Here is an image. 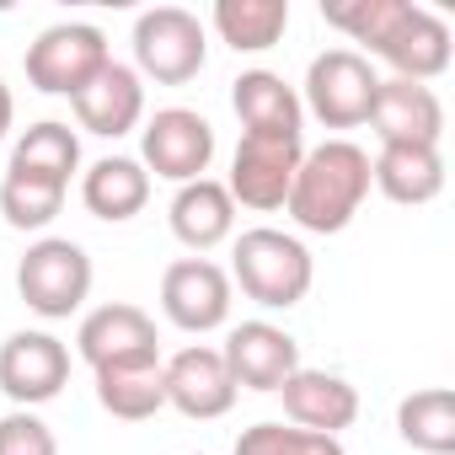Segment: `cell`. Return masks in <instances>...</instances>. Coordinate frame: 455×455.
Returning a JSON list of instances; mask_svg holds the SVG:
<instances>
[{
	"label": "cell",
	"mask_w": 455,
	"mask_h": 455,
	"mask_svg": "<svg viewBox=\"0 0 455 455\" xmlns=\"http://www.w3.org/2000/svg\"><path fill=\"white\" fill-rule=\"evenodd\" d=\"M97 402L108 418L118 423H145L166 407V386H161V359L150 364H118V370H97Z\"/></svg>",
	"instance_id": "obj_23"
},
{
	"label": "cell",
	"mask_w": 455,
	"mask_h": 455,
	"mask_svg": "<svg viewBox=\"0 0 455 455\" xmlns=\"http://www.w3.org/2000/svg\"><path fill=\"white\" fill-rule=\"evenodd\" d=\"M0 455H60V439L38 412L12 407L0 418Z\"/></svg>",
	"instance_id": "obj_28"
},
{
	"label": "cell",
	"mask_w": 455,
	"mask_h": 455,
	"mask_svg": "<svg viewBox=\"0 0 455 455\" xmlns=\"http://www.w3.org/2000/svg\"><path fill=\"white\" fill-rule=\"evenodd\" d=\"M370 188H380L391 204H434L444 193V156L434 145H380L370 161Z\"/></svg>",
	"instance_id": "obj_20"
},
{
	"label": "cell",
	"mask_w": 455,
	"mask_h": 455,
	"mask_svg": "<svg viewBox=\"0 0 455 455\" xmlns=\"http://www.w3.org/2000/svg\"><path fill=\"white\" fill-rule=\"evenodd\" d=\"M214 161V124L193 108H161L140 129V166L166 182H198Z\"/></svg>",
	"instance_id": "obj_9"
},
{
	"label": "cell",
	"mask_w": 455,
	"mask_h": 455,
	"mask_svg": "<svg viewBox=\"0 0 455 455\" xmlns=\"http://www.w3.org/2000/svg\"><path fill=\"white\" fill-rule=\"evenodd\" d=\"M166 220H172V236L188 252H214L220 242L236 236V204H231V193H225V182H214V177L182 182L172 193Z\"/></svg>",
	"instance_id": "obj_18"
},
{
	"label": "cell",
	"mask_w": 455,
	"mask_h": 455,
	"mask_svg": "<svg viewBox=\"0 0 455 455\" xmlns=\"http://www.w3.org/2000/svg\"><path fill=\"white\" fill-rule=\"evenodd\" d=\"M231 295H236L231 274H225L220 263H209V258H177L161 274V311L182 332L225 327L231 322Z\"/></svg>",
	"instance_id": "obj_10"
},
{
	"label": "cell",
	"mask_w": 455,
	"mask_h": 455,
	"mask_svg": "<svg viewBox=\"0 0 455 455\" xmlns=\"http://www.w3.org/2000/svg\"><path fill=\"white\" fill-rule=\"evenodd\" d=\"M76 354L92 364V375L97 370H118V364H150V359H161V332H156V322L140 306L113 300V306H97V311L81 316Z\"/></svg>",
	"instance_id": "obj_11"
},
{
	"label": "cell",
	"mask_w": 455,
	"mask_h": 455,
	"mask_svg": "<svg viewBox=\"0 0 455 455\" xmlns=\"http://www.w3.org/2000/svg\"><path fill=\"white\" fill-rule=\"evenodd\" d=\"M279 396H284V418L295 423V428H311V434H343V428H354V418H359V391L343 380V375H332V370H295L284 386H279Z\"/></svg>",
	"instance_id": "obj_17"
},
{
	"label": "cell",
	"mask_w": 455,
	"mask_h": 455,
	"mask_svg": "<svg viewBox=\"0 0 455 455\" xmlns=\"http://www.w3.org/2000/svg\"><path fill=\"white\" fill-rule=\"evenodd\" d=\"M375 86H380V76L370 70V60L359 49H322L306 70L300 108L327 129H359L370 118Z\"/></svg>",
	"instance_id": "obj_7"
},
{
	"label": "cell",
	"mask_w": 455,
	"mask_h": 455,
	"mask_svg": "<svg viewBox=\"0 0 455 455\" xmlns=\"http://www.w3.org/2000/svg\"><path fill=\"white\" fill-rule=\"evenodd\" d=\"M380 145H434L444 140V102L434 97V86L423 81H380L375 86V102H370V118Z\"/></svg>",
	"instance_id": "obj_15"
},
{
	"label": "cell",
	"mask_w": 455,
	"mask_h": 455,
	"mask_svg": "<svg viewBox=\"0 0 455 455\" xmlns=\"http://www.w3.org/2000/svg\"><path fill=\"white\" fill-rule=\"evenodd\" d=\"M108 33L92 28V22H54L44 28L33 44H28V86L44 92V97H76L102 65H108Z\"/></svg>",
	"instance_id": "obj_6"
},
{
	"label": "cell",
	"mask_w": 455,
	"mask_h": 455,
	"mask_svg": "<svg viewBox=\"0 0 455 455\" xmlns=\"http://www.w3.org/2000/svg\"><path fill=\"white\" fill-rule=\"evenodd\" d=\"M300 156H306V134H242L231 156V182H225L231 204L258 209V214L284 209Z\"/></svg>",
	"instance_id": "obj_8"
},
{
	"label": "cell",
	"mask_w": 455,
	"mask_h": 455,
	"mask_svg": "<svg viewBox=\"0 0 455 455\" xmlns=\"http://www.w3.org/2000/svg\"><path fill=\"white\" fill-rule=\"evenodd\" d=\"M370 198V150L354 140H322L300 156L284 214L311 236H338Z\"/></svg>",
	"instance_id": "obj_2"
},
{
	"label": "cell",
	"mask_w": 455,
	"mask_h": 455,
	"mask_svg": "<svg viewBox=\"0 0 455 455\" xmlns=\"http://www.w3.org/2000/svg\"><path fill=\"white\" fill-rule=\"evenodd\" d=\"M12 118H17V102H12V86L0 81V140H6V129H12Z\"/></svg>",
	"instance_id": "obj_29"
},
{
	"label": "cell",
	"mask_w": 455,
	"mask_h": 455,
	"mask_svg": "<svg viewBox=\"0 0 455 455\" xmlns=\"http://www.w3.org/2000/svg\"><path fill=\"white\" fill-rule=\"evenodd\" d=\"M231 284H242V295L258 300L263 311H290V306H300L311 295L316 263H311L300 236L274 231V225H252V231L236 236Z\"/></svg>",
	"instance_id": "obj_3"
},
{
	"label": "cell",
	"mask_w": 455,
	"mask_h": 455,
	"mask_svg": "<svg viewBox=\"0 0 455 455\" xmlns=\"http://www.w3.org/2000/svg\"><path fill=\"white\" fill-rule=\"evenodd\" d=\"M231 108L242 118V134H306L300 92L274 70H242L231 81Z\"/></svg>",
	"instance_id": "obj_19"
},
{
	"label": "cell",
	"mask_w": 455,
	"mask_h": 455,
	"mask_svg": "<svg viewBox=\"0 0 455 455\" xmlns=\"http://www.w3.org/2000/svg\"><path fill=\"white\" fill-rule=\"evenodd\" d=\"M12 166L70 188V177L81 172V134H76L70 124H60V118H44V124H33V129L17 134V145H12Z\"/></svg>",
	"instance_id": "obj_24"
},
{
	"label": "cell",
	"mask_w": 455,
	"mask_h": 455,
	"mask_svg": "<svg viewBox=\"0 0 455 455\" xmlns=\"http://www.w3.org/2000/svg\"><path fill=\"white\" fill-rule=\"evenodd\" d=\"M225 370H231L236 391H279L295 370H300V343L274 327V322H242L231 327V338H225Z\"/></svg>",
	"instance_id": "obj_14"
},
{
	"label": "cell",
	"mask_w": 455,
	"mask_h": 455,
	"mask_svg": "<svg viewBox=\"0 0 455 455\" xmlns=\"http://www.w3.org/2000/svg\"><path fill=\"white\" fill-rule=\"evenodd\" d=\"M236 455H343V444L295 423H252L236 434Z\"/></svg>",
	"instance_id": "obj_27"
},
{
	"label": "cell",
	"mask_w": 455,
	"mask_h": 455,
	"mask_svg": "<svg viewBox=\"0 0 455 455\" xmlns=\"http://www.w3.org/2000/svg\"><path fill=\"white\" fill-rule=\"evenodd\" d=\"M70 108H76V118H81L86 134H97V140H124V134L140 129V118H145V81H140L134 65L108 60V65L70 97Z\"/></svg>",
	"instance_id": "obj_16"
},
{
	"label": "cell",
	"mask_w": 455,
	"mask_h": 455,
	"mask_svg": "<svg viewBox=\"0 0 455 455\" xmlns=\"http://www.w3.org/2000/svg\"><path fill=\"white\" fill-rule=\"evenodd\" d=\"M209 22L236 54H268L290 33V0H214Z\"/></svg>",
	"instance_id": "obj_22"
},
{
	"label": "cell",
	"mask_w": 455,
	"mask_h": 455,
	"mask_svg": "<svg viewBox=\"0 0 455 455\" xmlns=\"http://www.w3.org/2000/svg\"><path fill=\"white\" fill-rule=\"evenodd\" d=\"M209 65V33L182 6H150L134 17V70L156 86H188Z\"/></svg>",
	"instance_id": "obj_5"
},
{
	"label": "cell",
	"mask_w": 455,
	"mask_h": 455,
	"mask_svg": "<svg viewBox=\"0 0 455 455\" xmlns=\"http://www.w3.org/2000/svg\"><path fill=\"white\" fill-rule=\"evenodd\" d=\"M70 386V348L54 332H12L0 343V391H6L17 407H44Z\"/></svg>",
	"instance_id": "obj_12"
},
{
	"label": "cell",
	"mask_w": 455,
	"mask_h": 455,
	"mask_svg": "<svg viewBox=\"0 0 455 455\" xmlns=\"http://www.w3.org/2000/svg\"><path fill=\"white\" fill-rule=\"evenodd\" d=\"M396 434L423 455H455V391L450 386H423V391L402 396Z\"/></svg>",
	"instance_id": "obj_25"
},
{
	"label": "cell",
	"mask_w": 455,
	"mask_h": 455,
	"mask_svg": "<svg viewBox=\"0 0 455 455\" xmlns=\"http://www.w3.org/2000/svg\"><path fill=\"white\" fill-rule=\"evenodd\" d=\"M161 386H166V407H177L182 418H198V423L225 418V412L236 407V396H242L236 380H231V370H225V354L209 348V343L177 348L161 364Z\"/></svg>",
	"instance_id": "obj_13"
},
{
	"label": "cell",
	"mask_w": 455,
	"mask_h": 455,
	"mask_svg": "<svg viewBox=\"0 0 455 455\" xmlns=\"http://www.w3.org/2000/svg\"><path fill=\"white\" fill-rule=\"evenodd\" d=\"M327 28L348 33L354 44H364L375 60H386L396 70V81H439L450 70V22L428 6L412 0H332L322 6Z\"/></svg>",
	"instance_id": "obj_1"
},
{
	"label": "cell",
	"mask_w": 455,
	"mask_h": 455,
	"mask_svg": "<svg viewBox=\"0 0 455 455\" xmlns=\"http://www.w3.org/2000/svg\"><path fill=\"white\" fill-rule=\"evenodd\" d=\"M81 204L97 220L124 225V220H134L150 204V172L134 156H102V161H92L81 172Z\"/></svg>",
	"instance_id": "obj_21"
},
{
	"label": "cell",
	"mask_w": 455,
	"mask_h": 455,
	"mask_svg": "<svg viewBox=\"0 0 455 455\" xmlns=\"http://www.w3.org/2000/svg\"><path fill=\"white\" fill-rule=\"evenodd\" d=\"M65 193H70L65 182L6 166V177H0V214H6V225H17V231H44L65 209Z\"/></svg>",
	"instance_id": "obj_26"
},
{
	"label": "cell",
	"mask_w": 455,
	"mask_h": 455,
	"mask_svg": "<svg viewBox=\"0 0 455 455\" xmlns=\"http://www.w3.org/2000/svg\"><path fill=\"white\" fill-rule=\"evenodd\" d=\"M92 279H97L92 274V258L70 236H38L22 252V263H17V295L44 322L76 316L86 306V295H92Z\"/></svg>",
	"instance_id": "obj_4"
}]
</instances>
